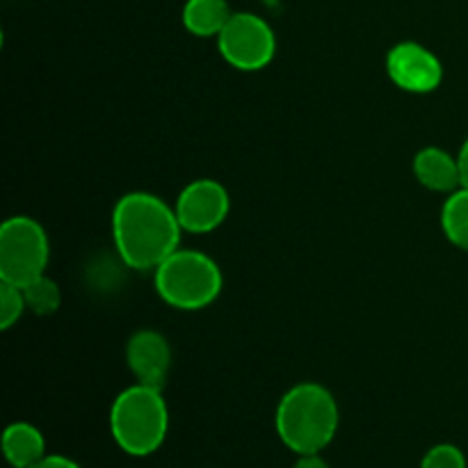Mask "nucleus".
<instances>
[{"label":"nucleus","mask_w":468,"mask_h":468,"mask_svg":"<svg viewBox=\"0 0 468 468\" xmlns=\"http://www.w3.org/2000/svg\"><path fill=\"white\" fill-rule=\"evenodd\" d=\"M181 222L174 206L151 192H128L114 204L112 240L131 270L154 272L181 247Z\"/></svg>","instance_id":"obj_1"},{"label":"nucleus","mask_w":468,"mask_h":468,"mask_svg":"<svg viewBox=\"0 0 468 468\" xmlns=\"http://www.w3.org/2000/svg\"><path fill=\"white\" fill-rule=\"evenodd\" d=\"M341 411L334 393L318 382L288 388L274 411V430L283 446L300 455H320L334 441Z\"/></svg>","instance_id":"obj_2"},{"label":"nucleus","mask_w":468,"mask_h":468,"mask_svg":"<svg viewBox=\"0 0 468 468\" xmlns=\"http://www.w3.org/2000/svg\"><path fill=\"white\" fill-rule=\"evenodd\" d=\"M169 410L163 388L135 382L123 388L110 405V434L131 457H149L165 443Z\"/></svg>","instance_id":"obj_3"},{"label":"nucleus","mask_w":468,"mask_h":468,"mask_svg":"<svg viewBox=\"0 0 468 468\" xmlns=\"http://www.w3.org/2000/svg\"><path fill=\"white\" fill-rule=\"evenodd\" d=\"M160 300L176 311H201L213 304L224 288V274L213 256L199 250H181L154 270Z\"/></svg>","instance_id":"obj_4"},{"label":"nucleus","mask_w":468,"mask_h":468,"mask_svg":"<svg viewBox=\"0 0 468 468\" xmlns=\"http://www.w3.org/2000/svg\"><path fill=\"white\" fill-rule=\"evenodd\" d=\"M50 242L46 229L30 215H12L0 227V282L23 288L46 274Z\"/></svg>","instance_id":"obj_5"},{"label":"nucleus","mask_w":468,"mask_h":468,"mask_svg":"<svg viewBox=\"0 0 468 468\" xmlns=\"http://www.w3.org/2000/svg\"><path fill=\"white\" fill-rule=\"evenodd\" d=\"M218 50L238 71H261L277 55V35L259 14L233 12L218 35Z\"/></svg>","instance_id":"obj_6"},{"label":"nucleus","mask_w":468,"mask_h":468,"mask_svg":"<svg viewBox=\"0 0 468 468\" xmlns=\"http://www.w3.org/2000/svg\"><path fill=\"white\" fill-rule=\"evenodd\" d=\"M174 210L183 231L201 236L222 227L231 210V197L215 178H195L178 192Z\"/></svg>","instance_id":"obj_7"},{"label":"nucleus","mask_w":468,"mask_h":468,"mask_svg":"<svg viewBox=\"0 0 468 468\" xmlns=\"http://www.w3.org/2000/svg\"><path fill=\"white\" fill-rule=\"evenodd\" d=\"M387 73L402 91L430 94L441 85L443 64L419 41H400L387 53Z\"/></svg>","instance_id":"obj_8"},{"label":"nucleus","mask_w":468,"mask_h":468,"mask_svg":"<svg viewBox=\"0 0 468 468\" xmlns=\"http://www.w3.org/2000/svg\"><path fill=\"white\" fill-rule=\"evenodd\" d=\"M172 346L155 329H140L126 343V366L133 378L146 387L163 388L172 370Z\"/></svg>","instance_id":"obj_9"},{"label":"nucleus","mask_w":468,"mask_h":468,"mask_svg":"<svg viewBox=\"0 0 468 468\" xmlns=\"http://www.w3.org/2000/svg\"><path fill=\"white\" fill-rule=\"evenodd\" d=\"M411 169H414L416 181L430 192L451 195L457 187H462L457 155L448 154L446 149H439V146H425V149H420L414 155Z\"/></svg>","instance_id":"obj_10"},{"label":"nucleus","mask_w":468,"mask_h":468,"mask_svg":"<svg viewBox=\"0 0 468 468\" xmlns=\"http://www.w3.org/2000/svg\"><path fill=\"white\" fill-rule=\"evenodd\" d=\"M3 455L12 468H32L46 457V439L37 425L16 420L3 432Z\"/></svg>","instance_id":"obj_11"},{"label":"nucleus","mask_w":468,"mask_h":468,"mask_svg":"<svg viewBox=\"0 0 468 468\" xmlns=\"http://www.w3.org/2000/svg\"><path fill=\"white\" fill-rule=\"evenodd\" d=\"M233 16L227 0H187L183 5L181 21L190 35L201 37V39H218L219 32Z\"/></svg>","instance_id":"obj_12"},{"label":"nucleus","mask_w":468,"mask_h":468,"mask_svg":"<svg viewBox=\"0 0 468 468\" xmlns=\"http://www.w3.org/2000/svg\"><path fill=\"white\" fill-rule=\"evenodd\" d=\"M441 229L452 245L468 251V187H457L446 197L441 208Z\"/></svg>","instance_id":"obj_13"},{"label":"nucleus","mask_w":468,"mask_h":468,"mask_svg":"<svg viewBox=\"0 0 468 468\" xmlns=\"http://www.w3.org/2000/svg\"><path fill=\"white\" fill-rule=\"evenodd\" d=\"M21 291L23 297H26L27 311L35 315H53L55 311L59 309V304H62L59 286L48 277V274H41L35 282L26 283Z\"/></svg>","instance_id":"obj_14"},{"label":"nucleus","mask_w":468,"mask_h":468,"mask_svg":"<svg viewBox=\"0 0 468 468\" xmlns=\"http://www.w3.org/2000/svg\"><path fill=\"white\" fill-rule=\"evenodd\" d=\"M23 314H27V306L21 288L0 282V329L5 332L12 329L23 318Z\"/></svg>","instance_id":"obj_15"},{"label":"nucleus","mask_w":468,"mask_h":468,"mask_svg":"<svg viewBox=\"0 0 468 468\" xmlns=\"http://www.w3.org/2000/svg\"><path fill=\"white\" fill-rule=\"evenodd\" d=\"M420 468H466V455L455 443H437L425 452Z\"/></svg>","instance_id":"obj_16"},{"label":"nucleus","mask_w":468,"mask_h":468,"mask_svg":"<svg viewBox=\"0 0 468 468\" xmlns=\"http://www.w3.org/2000/svg\"><path fill=\"white\" fill-rule=\"evenodd\" d=\"M32 468H82V466L67 455H46L44 460L37 462Z\"/></svg>","instance_id":"obj_17"},{"label":"nucleus","mask_w":468,"mask_h":468,"mask_svg":"<svg viewBox=\"0 0 468 468\" xmlns=\"http://www.w3.org/2000/svg\"><path fill=\"white\" fill-rule=\"evenodd\" d=\"M292 468H332L320 455H300Z\"/></svg>","instance_id":"obj_18"},{"label":"nucleus","mask_w":468,"mask_h":468,"mask_svg":"<svg viewBox=\"0 0 468 468\" xmlns=\"http://www.w3.org/2000/svg\"><path fill=\"white\" fill-rule=\"evenodd\" d=\"M457 163H460V176H462V186L468 187V137L462 144L460 154H457Z\"/></svg>","instance_id":"obj_19"}]
</instances>
